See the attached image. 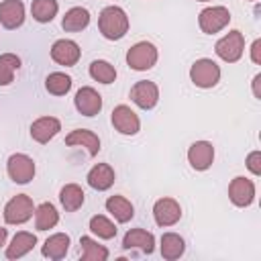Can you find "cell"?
I'll return each mask as SVG.
<instances>
[{"label":"cell","instance_id":"6da1fadb","mask_svg":"<svg viewBox=\"0 0 261 261\" xmlns=\"http://www.w3.org/2000/svg\"><path fill=\"white\" fill-rule=\"evenodd\" d=\"M98 29L104 39L120 41L128 33V16L120 6H106L98 16Z\"/></svg>","mask_w":261,"mask_h":261},{"label":"cell","instance_id":"7a4b0ae2","mask_svg":"<svg viewBox=\"0 0 261 261\" xmlns=\"http://www.w3.org/2000/svg\"><path fill=\"white\" fill-rule=\"evenodd\" d=\"M190 80L198 88H204V90L214 88L220 82V67L216 61H212L208 57L196 59L190 67Z\"/></svg>","mask_w":261,"mask_h":261},{"label":"cell","instance_id":"3957f363","mask_svg":"<svg viewBox=\"0 0 261 261\" xmlns=\"http://www.w3.org/2000/svg\"><path fill=\"white\" fill-rule=\"evenodd\" d=\"M157 47L149 41H139L126 51V63L135 71H147L157 63Z\"/></svg>","mask_w":261,"mask_h":261},{"label":"cell","instance_id":"277c9868","mask_svg":"<svg viewBox=\"0 0 261 261\" xmlns=\"http://www.w3.org/2000/svg\"><path fill=\"white\" fill-rule=\"evenodd\" d=\"M214 51L216 55L226 61V63H237L241 57H243V51H245V35L237 29L228 31L222 39L216 41L214 45Z\"/></svg>","mask_w":261,"mask_h":261},{"label":"cell","instance_id":"5b68a950","mask_svg":"<svg viewBox=\"0 0 261 261\" xmlns=\"http://www.w3.org/2000/svg\"><path fill=\"white\" fill-rule=\"evenodd\" d=\"M4 222L6 224H24L27 220L33 218L35 214V206L31 196L27 194H16L14 198H10L4 206Z\"/></svg>","mask_w":261,"mask_h":261},{"label":"cell","instance_id":"8992f818","mask_svg":"<svg viewBox=\"0 0 261 261\" xmlns=\"http://www.w3.org/2000/svg\"><path fill=\"white\" fill-rule=\"evenodd\" d=\"M228 22H230V12L226 6H208L198 14V24L206 35L220 33Z\"/></svg>","mask_w":261,"mask_h":261},{"label":"cell","instance_id":"52a82bcc","mask_svg":"<svg viewBox=\"0 0 261 261\" xmlns=\"http://www.w3.org/2000/svg\"><path fill=\"white\" fill-rule=\"evenodd\" d=\"M6 171L14 184H29L35 177V161L24 153H14L6 161Z\"/></svg>","mask_w":261,"mask_h":261},{"label":"cell","instance_id":"ba28073f","mask_svg":"<svg viewBox=\"0 0 261 261\" xmlns=\"http://www.w3.org/2000/svg\"><path fill=\"white\" fill-rule=\"evenodd\" d=\"M110 120H112V126H114L120 135L133 137V135H137V133L141 130V120H139L137 112L130 110V106H126V104L114 106Z\"/></svg>","mask_w":261,"mask_h":261},{"label":"cell","instance_id":"9c48e42d","mask_svg":"<svg viewBox=\"0 0 261 261\" xmlns=\"http://www.w3.org/2000/svg\"><path fill=\"white\" fill-rule=\"evenodd\" d=\"M80 55H82V49L75 41L71 39H57L53 45H51V59L59 65H65V67H73L77 61H80Z\"/></svg>","mask_w":261,"mask_h":261},{"label":"cell","instance_id":"30bf717a","mask_svg":"<svg viewBox=\"0 0 261 261\" xmlns=\"http://www.w3.org/2000/svg\"><path fill=\"white\" fill-rule=\"evenodd\" d=\"M228 198L234 206L239 208H247L253 204L255 200V184L249 177L237 175L230 184H228Z\"/></svg>","mask_w":261,"mask_h":261},{"label":"cell","instance_id":"8fae6325","mask_svg":"<svg viewBox=\"0 0 261 261\" xmlns=\"http://www.w3.org/2000/svg\"><path fill=\"white\" fill-rule=\"evenodd\" d=\"M153 218L159 226H173L181 218V206L173 198H159L153 204Z\"/></svg>","mask_w":261,"mask_h":261},{"label":"cell","instance_id":"7c38bea8","mask_svg":"<svg viewBox=\"0 0 261 261\" xmlns=\"http://www.w3.org/2000/svg\"><path fill=\"white\" fill-rule=\"evenodd\" d=\"M130 100L143 108V110H151L155 108V104L159 102V88L155 82L149 80H141L130 88Z\"/></svg>","mask_w":261,"mask_h":261},{"label":"cell","instance_id":"4fadbf2b","mask_svg":"<svg viewBox=\"0 0 261 261\" xmlns=\"http://www.w3.org/2000/svg\"><path fill=\"white\" fill-rule=\"evenodd\" d=\"M188 161L196 171H206L214 163V147L210 141H196L188 149Z\"/></svg>","mask_w":261,"mask_h":261},{"label":"cell","instance_id":"5bb4252c","mask_svg":"<svg viewBox=\"0 0 261 261\" xmlns=\"http://www.w3.org/2000/svg\"><path fill=\"white\" fill-rule=\"evenodd\" d=\"M73 104H75V108H77L80 114H84V116H96L102 110V96L94 88L84 86V88H80L75 92Z\"/></svg>","mask_w":261,"mask_h":261},{"label":"cell","instance_id":"9a60e30c","mask_svg":"<svg viewBox=\"0 0 261 261\" xmlns=\"http://www.w3.org/2000/svg\"><path fill=\"white\" fill-rule=\"evenodd\" d=\"M22 22H24V4L20 0H2L0 2V24L8 31H14Z\"/></svg>","mask_w":261,"mask_h":261},{"label":"cell","instance_id":"2e32d148","mask_svg":"<svg viewBox=\"0 0 261 261\" xmlns=\"http://www.w3.org/2000/svg\"><path fill=\"white\" fill-rule=\"evenodd\" d=\"M122 249H139L141 253L151 255L155 251V237L145 228H130L122 239Z\"/></svg>","mask_w":261,"mask_h":261},{"label":"cell","instance_id":"e0dca14e","mask_svg":"<svg viewBox=\"0 0 261 261\" xmlns=\"http://www.w3.org/2000/svg\"><path fill=\"white\" fill-rule=\"evenodd\" d=\"M59 130H61V122L55 116H41V118L33 120V124H31V137H33V141H37L41 145L49 143Z\"/></svg>","mask_w":261,"mask_h":261},{"label":"cell","instance_id":"ac0fdd59","mask_svg":"<svg viewBox=\"0 0 261 261\" xmlns=\"http://www.w3.org/2000/svg\"><path fill=\"white\" fill-rule=\"evenodd\" d=\"M65 145L67 147H86L90 157H96L100 151V139L94 130L88 128H75L65 137Z\"/></svg>","mask_w":261,"mask_h":261},{"label":"cell","instance_id":"d6986e66","mask_svg":"<svg viewBox=\"0 0 261 261\" xmlns=\"http://www.w3.org/2000/svg\"><path fill=\"white\" fill-rule=\"evenodd\" d=\"M114 177H116V175H114V169H112L108 163H96V165L88 171V175H86L88 186L94 188V190H98V192H104V190L112 188Z\"/></svg>","mask_w":261,"mask_h":261},{"label":"cell","instance_id":"ffe728a7","mask_svg":"<svg viewBox=\"0 0 261 261\" xmlns=\"http://www.w3.org/2000/svg\"><path fill=\"white\" fill-rule=\"evenodd\" d=\"M37 245V237L33 232H27V230H20L12 237L10 245L6 247V259H20L24 257L27 253L33 251V247Z\"/></svg>","mask_w":261,"mask_h":261},{"label":"cell","instance_id":"44dd1931","mask_svg":"<svg viewBox=\"0 0 261 261\" xmlns=\"http://www.w3.org/2000/svg\"><path fill=\"white\" fill-rule=\"evenodd\" d=\"M69 234H65V232H55V234H51L45 243H43V247H41V253H43V257H47V259H53V261H57V259H63L65 255H67V251H69Z\"/></svg>","mask_w":261,"mask_h":261},{"label":"cell","instance_id":"7402d4cb","mask_svg":"<svg viewBox=\"0 0 261 261\" xmlns=\"http://www.w3.org/2000/svg\"><path fill=\"white\" fill-rule=\"evenodd\" d=\"M88 24H90V12H88V8H84V6H73V8H69V10L63 14V18H61V27H63V31H67V33H80V31H84Z\"/></svg>","mask_w":261,"mask_h":261},{"label":"cell","instance_id":"603a6c76","mask_svg":"<svg viewBox=\"0 0 261 261\" xmlns=\"http://www.w3.org/2000/svg\"><path fill=\"white\" fill-rule=\"evenodd\" d=\"M59 202L65 208V212H75L84 206L86 202V194L77 184H65L59 192Z\"/></svg>","mask_w":261,"mask_h":261},{"label":"cell","instance_id":"cb8c5ba5","mask_svg":"<svg viewBox=\"0 0 261 261\" xmlns=\"http://www.w3.org/2000/svg\"><path fill=\"white\" fill-rule=\"evenodd\" d=\"M106 210L114 216V220L116 222H120V224H124V222H128L133 216H135V208H133V204L124 198V196H110L108 200H106Z\"/></svg>","mask_w":261,"mask_h":261},{"label":"cell","instance_id":"d4e9b609","mask_svg":"<svg viewBox=\"0 0 261 261\" xmlns=\"http://www.w3.org/2000/svg\"><path fill=\"white\" fill-rule=\"evenodd\" d=\"M159 249H161V257H163V259L175 261V259H179V257L184 255L186 243H184V239H181L177 232H165V234L161 237Z\"/></svg>","mask_w":261,"mask_h":261},{"label":"cell","instance_id":"484cf974","mask_svg":"<svg viewBox=\"0 0 261 261\" xmlns=\"http://www.w3.org/2000/svg\"><path fill=\"white\" fill-rule=\"evenodd\" d=\"M59 222V212L51 202H43L35 208V228L49 230Z\"/></svg>","mask_w":261,"mask_h":261},{"label":"cell","instance_id":"4316f807","mask_svg":"<svg viewBox=\"0 0 261 261\" xmlns=\"http://www.w3.org/2000/svg\"><path fill=\"white\" fill-rule=\"evenodd\" d=\"M80 255L84 261H106L110 253L104 245H100L92 237H82L80 239Z\"/></svg>","mask_w":261,"mask_h":261},{"label":"cell","instance_id":"83f0119b","mask_svg":"<svg viewBox=\"0 0 261 261\" xmlns=\"http://www.w3.org/2000/svg\"><path fill=\"white\" fill-rule=\"evenodd\" d=\"M57 10H59V4L57 0H33L31 4V14L37 22H51L55 16H57Z\"/></svg>","mask_w":261,"mask_h":261},{"label":"cell","instance_id":"f1b7e54d","mask_svg":"<svg viewBox=\"0 0 261 261\" xmlns=\"http://www.w3.org/2000/svg\"><path fill=\"white\" fill-rule=\"evenodd\" d=\"M45 90L53 96H65L71 90V77L63 71H53L45 77Z\"/></svg>","mask_w":261,"mask_h":261},{"label":"cell","instance_id":"f546056e","mask_svg":"<svg viewBox=\"0 0 261 261\" xmlns=\"http://www.w3.org/2000/svg\"><path fill=\"white\" fill-rule=\"evenodd\" d=\"M90 75L100 84H112L116 80V67L106 59H96L90 63Z\"/></svg>","mask_w":261,"mask_h":261},{"label":"cell","instance_id":"4dcf8cb0","mask_svg":"<svg viewBox=\"0 0 261 261\" xmlns=\"http://www.w3.org/2000/svg\"><path fill=\"white\" fill-rule=\"evenodd\" d=\"M90 230H92L98 239H104V241L116 237V224H114L110 218H106L104 214H96V216L90 218Z\"/></svg>","mask_w":261,"mask_h":261},{"label":"cell","instance_id":"1f68e13d","mask_svg":"<svg viewBox=\"0 0 261 261\" xmlns=\"http://www.w3.org/2000/svg\"><path fill=\"white\" fill-rule=\"evenodd\" d=\"M20 67V57L14 53L0 55V86H8L14 80V71Z\"/></svg>","mask_w":261,"mask_h":261},{"label":"cell","instance_id":"d6a6232c","mask_svg":"<svg viewBox=\"0 0 261 261\" xmlns=\"http://www.w3.org/2000/svg\"><path fill=\"white\" fill-rule=\"evenodd\" d=\"M247 167L253 175H261V151H251L247 155Z\"/></svg>","mask_w":261,"mask_h":261},{"label":"cell","instance_id":"836d02e7","mask_svg":"<svg viewBox=\"0 0 261 261\" xmlns=\"http://www.w3.org/2000/svg\"><path fill=\"white\" fill-rule=\"evenodd\" d=\"M259 49H261V41L257 39L255 43H253V47H251V59H253V63H261V57H259Z\"/></svg>","mask_w":261,"mask_h":261},{"label":"cell","instance_id":"e575fe53","mask_svg":"<svg viewBox=\"0 0 261 261\" xmlns=\"http://www.w3.org/2000/svg\"><path fill=\"white\" fill-rule=\"evenodd\" d=\"M6 237H8V230H6L4 226H0V247L6 245Z\"/></svg>","mask_w":261,"mask_h":261},{"label":"cell","instance_id":"d590c367","mask_svg":"<svg viewBox=\"0 0 261 261\" xmlns=\"http://www.w3.org/2000/svg\"><path fill=\"white\" fill-rule=\"evenodd\" d=\"M198 2H210V0H198Z\"/></svg>","mask_w":261,"mask_h":261}]
</instances>
